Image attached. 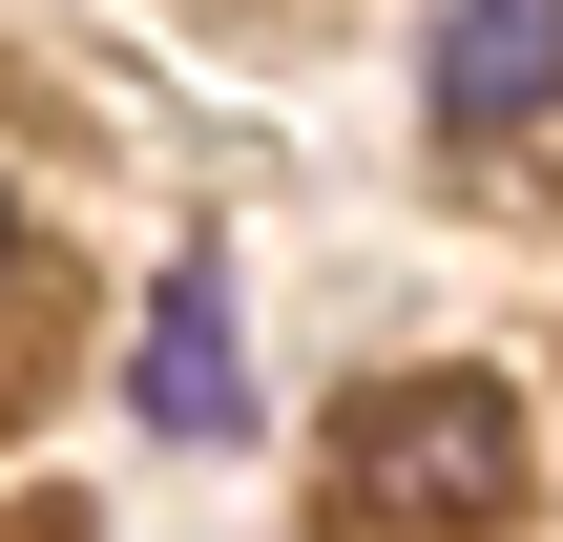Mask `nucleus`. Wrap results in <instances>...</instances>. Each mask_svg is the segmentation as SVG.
<instances>
[{
	"mask_svg": "<svg viewBox=\"0 0 563 542\" xmlns=\"http://www.w3.org/2000/svg\"><path fill=\"white\" fill-rule=\"evenodd\" d=\"M334 542H522V397L501 376H397L334 439Z\"/></svg>",
	"mask_w": 563,
	"mask_h": 542,
	"instance_id": "obj_1",
	"label": "nucleus"
},
{
	"mask_svg": "<svg viewBox=\"0 0 563 542\" xmlns=\"http://www.w3.org/2000/svg\"><path fill=\"white\" fill-rule=\"evenodd\" d=\"M0 313L42 334V230H21V209H0Z\"/></svg>",
	"mask_w": 563,
	"mask_h": 542,
	"instance_id": "obj_4",
	"label": "nucleus"
},
{
	"mask_svg": "<svg viewBox=\"0 0 563 542\" xmlns=\"http://www.w3.org/2000/svg\"><path fill=\"white\" fill-rule=\"evenodd\" d=\"M418 84H439V125H543L563 104V0H439Z\"/></svg>",
	"mask_w": 563,
	"mask_h": 542,
	"instance_id": "obj_3",
	"label": "nucleus"
},
{
	"mask_svg": "<svg viewBox=\"0 0 563 542\" xmlns=\"http://www.w3.org/2000/svg\"><path fill=\"white\" fill-rule=\"evenodd\" d=\"M125 397H146L167 439H251V334H230V272H167V292H146Z\"/></svg>",
	"mask_w": 563,
	"mask_h": 542,
	"instance_id": "obj_2",
	"label": "nucleus"
}]
</instances>
